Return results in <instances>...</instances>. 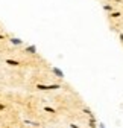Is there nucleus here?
I'll return each mask as SVG.
<instances>
[{
	"label": "nucleus",
	"instance_id": "13",
	"mask_svg": "<svg viewBox=\"0 0 123 128\" xmlns=\"http://www.w3.org/2000/svg\"><path fill=\"white\" fill-rule=\"evenodd\" d=\"M99 128H106V126H105L103 124H99Z\"/></svg>",
	"mask_w": 123,
	"mask_h": 128
},
{
	"label": "nucleus",
	"instance_id": "9",
	"mask_svg": "<svg viewBox=\"0 0 123 128\" xmlns=\"http://www.w3.org/2000/svg\"><path fill=\"white\" fill-rule=\"evenodd\" d=\"M82 111H84V113H85V114H90V116H94L93 113H91V110H90L88 107H84V108H82Z\"/></svg>",
	"mask_w": 123,
	"mask_h": 128
},
{
	"label": "nucleus",
	"instance_id": "3",
	"mask_svg": "<svg viewBox=\"0 0 123 128\" xmlns=\"http://www.w3.org/2000/svg\"><path fill=\"white\" fill-rule=\"evenodd\" d=\"M9 43L14 44V46H21V44H23V40L15 38V37H11V38H9Z\"/></svg>",
	"mask_w": 123,
	"mask_h": 128
},
{
	"label": "nucleus",
	"instance_id": "10",
	"mask_svg": "<svg viewBox=\"0 0 123 128\" xmlns=\"http://www.w3.org/2000/svg\"><path fill=\"white\" fill-rule=\"evenodd\" d=\"M27 125H32V126H40V124H37V122H32V120H24Z\"/></svg>",
	"mask_w": 123,
	"mask_h": 128
},
{
	"label": "nucleus",
	"instance_id": "11",
	"mask_svg": "<svg viewBox=\"0 0 123 128\" xmlns=\"http://www.w3.org/2000/svg\"><path fill=\"white\" fill-rule=\"evenodd\" d=\"M5 110H6V105L3 102H0V111H5Z\"/></svg>",
	"mask_w": 123,
	"mask_h": 128
},
{
	"label": "nucleus",
	"instance_id": "5",
	"mask_svg": "<svg viewBox=\"0 0 123 128\" xmlns=\"http://www.w3.org/2000/svg\"><path fill=\"white\" fill-rule=\"evenodd\" d=\"M26 52L35 55V54H37V47H35V46H27V47H26Z\"/></svg>",
	"mask_w": 123,
	"mask_h": 128
},
{
	"label": "nucleus",
	"instance_id": "8",
	"mask_svg": "<svg viewBox=\"0 0 123 128\" xmlns=\"http://www.w3.org/2000/svg\"><path fill=\"white\" fill-rule=\"evenodd\" d=\"M44 110H46V111H47V113H53V114L56 113V110H55L53 107H49V105H46V107H44Z\"/></svg>",
	"mask_w": 123,
	"mask_h": 128
},
{
	"label": "nucleus",
	"instance_id": "16",
	"mask_svg": "<svg viewBox=\"0 0 123 128\" xmlns=\"http://www.w3.org/2000/svg\"><path fill=\"white\" fill-rule=\"evenodd\" d=\"M37 128H38V126H37Z\"/></svg>",
	"mask_w": 123,
	"mask_h": 128
},
{
	"label": "nucleus",
	"instance_id": "12",
	"mask_svg": "<svg viewBox=\"0 0 123 128\" xmlns=\"http://www.w3.org/2000/svg\"><path fill=\"white\" fill-rule=\"evenodd\" d=\"M70 128H81V126L76 125V124H70Z\"/></svg>",
	"mask_w": 123,
	"mask_h": 128
},
{
	"label": "nucleus",
	"instance_id": "4",
	"mask_svg": "<svg viewBox=\"0 0 123 128\" xmlns=\"http://www.w3.org/2000/svg\"><path fill=\"white\" fill-rule=\"evenodd\" d=\"M52 72L59 78V79H64V73H62V70H61V69H58V67H53L52 69Z\"/></svg>",
	"mask_w": 123,
	"mask_h": 128
},
{
	"label": "nucleus",
	"instance_id": "2",
	"mask_svg": "<svg viewBox=\"0 0 123 128\" xmlns=\"http://www.w3.org/2000/svg\"><path fill=\"white\" fill-rule=\"evenodd\" d=\"M5 62L8 64V66H11V67H18V66H20V62H18V61H15V60H9V58H6V60H5Z\"/></svg>",
	"mask_w": 123,
	"mask_h": 128
},
{
	"label": "nucleus",
	"instance_id": "7",
	"mask_svg": "<svg viewBox=\"0 0 123 128\" xmlns=\"http://www.w3.org/2000/svg\"><path fill=\"white\" fill-rule=\"evenodd\" d=\"M103 9H105L106 12H113V11H114L116 8H114L113 5H105V6H103Z\"/></svg>",
	"mask_w": 123,
	"mask_h": 128
},
{
	"label": "nucleus",
	"instance_id": "14",
	"mask_svg": "<svg viewBox=\"0 0 123 128\" xmlns=\"http://www.w3.org/2000/svg\"><path fill=\"white\" fill-rule=\"evenodd\" d=\"M0 40H5V35L3 34H0Z\"/></svg>",
	"mask_w": 123,
	"mask_h": 128
},
{
	"label": "nucleus",
	"instance_id": "1",
	"mask_svg": "<svg viewBox=\"0 0 123 128\" xmlns=\"http://www.w3.org/2000/svg\"><path fill=\"white\" fill-rule=\"evenodd\" d=\"M37 88H38V90H44V92H47V90H58V88H61V86H59V84H53V86L38 84V86H37Z\"/></svg>",
	"mask_w": 123,
	"mask_h": 128
},
{
	"label": "nucleus",
	"instance_id": "6",
	"mask_svg": "<svg viewBox=\"0 0 123 128\" xmlns=\"http://www.w3.org/2000/svg\"><path fill=\"white\" fill-rule=\"evenodd\" d=\"M120 15H122L120 11H113V12H110V17H111V18H119Z\"/></svg>",
	"mask_w": 123,
	"mask_h": 128
},
{
	"label": "nucleus",
	"instance_id": "15",
	"mask_svg": "<svg viewBox=\"0 0 123 128\" xmlns=\"http://www.w3.org/2000/svg\"><path fill=\"white\" fill-rule=\"evenodd\" d=\"M119 35H120V40L123 41V34H122V32H120V34H119Z\"/></svg>",
	"mask_w": 123,
	"mask_h": 128
}]
</instances>
